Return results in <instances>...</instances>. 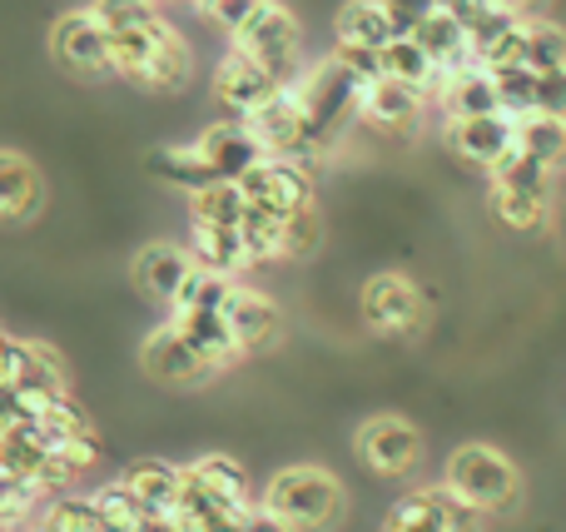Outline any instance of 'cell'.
<instances>
[{
  "instance_id": "15",
  "label": "cell",
  "mask_w": 566,
  "mask_h": 532,
  "mask_svg": "<svg viewBox=\"0 0 566 532\" xmlns=\"http://www.w3.org/2000/svg\"><path fill=\"white\" fill-rule=\"evenodd\" d=\"M139 364H145V374L155 378V384H169V388H195V384H205V378H214V368L179 338V328L169 324V319L145 338Z\"/></svg>"
},
{
  "instance_id": "37",
  "label": "cell",
  "mask_w": 566,
  "mask_h": 532,
  "mask_svg": "<svg viewBox=\"0 0 566 532\" xmlns=\"http://www.w3.org/2000/svg\"><path fill=\"white\" fill-rule=\"evenodd\" d=\"M323 239V219H318V205L298 209V215L283 219V259H308Z\"/></svg>"
},
{
  "instance_id": "8",
  "label": "cell",
  "mask_w": 566,
  "mask_h": 532,
  "mask_svg": "<svg viewBox=\"0 0 566 532\" xmlns=\"http://www.w3.org/2000/svg\"><path fill=\"white\" fill-rule=\"evenodd\" d=\"M50 55H55L60 70H70V75L80 80H99L109 75V40L105 30H99V20L85 10H65V15L55 20V30H50Z\"/></svg>"
},
{
  "instance_id": "33",
  "label": "cell",
  "mask_w": 566,
  "mask_h": 532,
  "mask_svg": "<svg viewBox=\"0 0 566 532\" xmlns=\"http://www.w3.org/2000/svg\"><path fill=\"white\" fill-rule=\"evenodd\" d=\"M229 289H234V279L229 274H214V269H205V264H195L189 269V279H185V289L175 294V304H169V314L175 309H224V299H229Z\"/></svg>"
},
{
  "instance_id": "18",
  "label": "cell",
  "mask_w": 566,
  "mask_h": 532,
  "mask_svg": "<svg viewBox=\"0 0 566 532\" xmlns=\"http://www.w3.org/2000/svg\"><path fill=\"white\" fill-rule=\"evenodd\" d=\"M189 269H195V254L189 249H179V244H145L135 254V289L149 299V304H175V294L185 289V279H189Z\"/></svg>"
},
{
  "instance_id": "10",
  "label": "cell",
  "mask_w": 566,
  "mask_h": 532,
  "mask_svg": "<svg viewBox=\"0 0 566 532\" xmlns=\"http://www.w3.org/2000/svg\"><path fill=\"white\" fill-rule=\"evenodd\" d=\"M249 129L259 135V145L279 159H308V125H303V100L293 85H279V95H269L254 115H244Z\"/></svg>"
},
{
  "instance_id": "11",
  "label": "cell",
  "mask_w": 566,
  "mask_h": 532,
  "mask_svg": "<svg viewBox=\"0 0 566 532\" xmlns=\"http://www.w3.org/2000/svg\"><path fill=\"white\" fill-rule=\"evenodd\" d=\"M224 324H229V334H234V344H239V354H264V348H274L279 344V334H283V314H279V304L269 294H259V289H249V284H234L229 289V299H224Z\"/></svg>"
},
{
  "instance_id": "30",
  "label": "cell",
  "mask_w": 566,
  "mask_h": 532,
  "mask_svg": "<svg viewBox=\"0 0 566 532\" xmlns=\"http://www.w3.org/2000/svg\"><path fill=\"white\" fill-rule=\"evenodd\" d=\"M244 209H249V199L239 189V179H209L205 189L189 195V219L195 225H239Z\"/></svg>"
},
{
  "instance_id": "2",
  "label": "cell",
  "mask_w": 566,
  "mask_h": 532,
  "mask_svg": "<svg viewBox=\"0 0 566 532\" xmlns=\"http://www.w3.org/2000/svg\"><path fill=\"white\" fill-rule=\"evenodd\" d=\"M448 493H458L468 508L478 513H502V508L517 503L522 493V473L502 448L492 444H462L458 453L448 458V478H442Z\"/></svg>"
},
{
  "instance_id": "21",
  "label": "cell",
  "mask_w": 566,
  "mask_h": 532,
  "mask_svg": "<svg viewBox=\"0 0 566 532\" xmlns=\"http://www.w3.org/2000/svg\"><path fill=\"white\" fill-rule=\"evenodd\" d=\"M438 105L448 119H462V115H497L502 100H497V80H492V70H482V60H472V65L452 70L448 80H442L438 90ZM507 115V109H502Z\"/></svg>"
},
{
  "instance_id": "27",
  "label": "cell",
  "mask_w": 566,
  "mask_h": 532,
  "mask_svg": "<svg viewBox=\"0 0 566 532\" xmlns=\"http://www.w3.org/2000/svg\"><path fill=\"white\" fill-rule=\"evenodd\" d=\"M165 15L145 20V25H125V30H105L109 40V75H125V80H145L149 55H155V40Z\"/></svg>"
},
{
  "instance_id": "32",
  "label": "cell",
  "mask_w": 566,
  "mask_h": 532,
  "mask_svg": "<svg viewBox=\"0 0 566 532\" xmlns=\"http://www.w3.org/2000/svg\"><path fill=\"white\" fill-rule=\"evenodd\" d=\"M239 234H244V249L254 264H269V259H283V219L269 215V209H244L239 219Z\"/></svg>"
},
{
  "instance_id": "43",
  "label": "cell",
  "mask_w": 566,
  "mask_h": 532,
  "mask_svg": "<svg viewBox=\"0 0 566 532\" xmlns=\"http://www.w3.org/2000/svg\"><path fill=\"white\" fill-rule=\"evenodd\" d=\"M497 6H502V10H512V15H522V20H527V15H542V10H547V0H497Z\"/></svg>"
},
{
  "instance_id": "3",
  "label": "cell",
  "mask_w": 566,
  "mask_h": 532,
  "mask_svg": "<svg viewBox=\"0 0 566 532\" xmlns=\"http://www.w3.org/2000/svg\"><path fill=\"white\" fill-rule=\"evenodd\" d=\"M234 50H244L249 60H259L279 85H289V80L303 70V30H298V20L279 6V0H269V6L259 10L244 30H239Z\"/></svg>"
},
{
  "instance_id": "35",
  "label": "cell",
  "mask_w": 566,
  "mask_h": 532,
  "mask_svg": "<svg viewBox=\"0 0 566 532\" xmlns=\"http://www.w3.org/2000/svg\"><path fill=\"white\" fill-rule=\"evenodd\" d=\"M522 40H527V65L532 70H552V65H566V30L552 25L542 15H527L522 20Z\"/></svg>"
},
{
  "instance_id": "26",
  "label": "cell",
  "mask_w": 566,
  "mask_h": 532,
  "mask_svg": "<svg viewBox=\"0 0 566 532\" xmlns=\"http://www.w3.org/2000/svg\"><path fill=\"white\" fill-rule=\"evenodd\" d=\"M378 55H382V75H388V80H402V85L422 90L428 100H438L442 75H438V65H432V55L412 35H392Z\"/></svg>"
},
{
  "instance_id": "25",
  "label": "cell",
  "mask_w": 566,
  "mask_h": 532,
  "mask_svg": "<svg viewBox=\"0 0 566 532\" xmlns=\"http://www.w3.org/2000/svg\"><path fill=\"white\" fill-rule=\"evenodd\" d=\"M189 80H195V50H189V40L179 35L175 25H159V40H155V55H149V70L139 85L149 90H185Z\"/></svg>"
},
{
  "instance_id": "6",
  "label": "cell",
  "mask_w": 566,
  "mask_h": 532,
  "mask_svg": "<svg viewBox=\"0 0 566 532\" xmlns=\"http://www.w3.org/2000/svg\"><path fill=\"white\" fill-rule=\"evenodd\" d=\"M482 518L478 508H468L458 493H448V488H418V493H408L398 508L388 513V523L382 532H482Z\"/></svg>"
},
{
  "instance_id": "22",
  "label": "cell",
  "mask_w": 566,
  "mask_h": 532,
  "mask_svg": "<svg viewBox=\"0 0 566 532\" xmlns=\"http://www.w3.org/2000/svg\"><path fill=\"white\" fill-rule=\"evenodd\" d=\"M412 40H418V45L432 55V65H438V75H442V80H448L452 70H462V65H472V60H478V55H472L468 30H462L442 6L432 10V15L422 20L418 30H412ZM438 90H442V85H438Z\"/></svg>"
},
{
  "instance_id": "36",
  "label": "cell",
  "mask_w": 566,
  "mask_h": 532,
  "mask_svg": "<svg viewBox=\"0 0 566 532\" xmlns=\"http://www.w3.org/2000/svg\"><path fill=\"white\" fill-rule=\"evenodd\" d=\"M40 532H105L99 523V508L95 498H55V503L45 508V518H40Z\"/></svg>"
},
{
  "instance_id": "17",
  "label": "cell",
  "mask_w": 566,
  "mask_h": 532,
  "mask_svg": "<svg viewBox=\"0 0 566 532\" xmlns=\"http://www.w3.org/2000/svg\"><path fill=\"white\" fill-rule=\"evenodd\" d=\"M185 488H189V493H199L205 503L229 508V513H244V508H254L244 468H239L229 453H205V458H195V463L185 468Z\"/></svg>"
},
{
  "instance_id": "44",
  "label": "cell",
  "mask_w": 566,
  "mask_h": 532,
  "mask_svg": "<svg viewBox=\"0 0 566 532\" xmlns=\"http://www.w3.org/2000/svg\"><path fill=\"white\" fill-rule=\"evenodd\" d=\"M0 338H6V334H0Z\"/></svg>"
},
{
  "instance_id": "42",
  "label": "cell",
  "mask_w": 566,
  "mask_h": 532,
  "mask_svg": "<svg viewBox=\"0 0 566 532\" xmlns=\"http://www.w3.org/2000/svg\"><path fill=\"white\" fill-rule=\"evenodd\" d=\"M239 528L244 532H293V528H283L274 513H269L264 503H254V508H244V518H239Z\"/></svg>"
},
{
  "instance_id": "4",
  "label": "cell",
  "mask_w": 566,
  "mask_h": 532,
  "mask_svg": "<svg viewBox=\"0 0 566 532\" xmlns=\"http://www.w3.org/2000/svg\"><path fill=\"white\" fill-rule=\"evenodd\" d=\"M422 319H428V299H422V289L408 274H392L388 269V274H373L363 284V324L373 334L408 338L422 328Z\"/></svg>"
},
{
  "instance_id": "24",
  "label": "cell",
  "mask_w": 566,
  "mask_h": 532,
  "mask_svg": "<svg viewBox=\"0 0 566 532\" xmlns=\"http://www.w3.org/2000/svg\"><path fill=\"white\" fill-rule=\"evenodd\" d=\"M333 35H338V45L382 50L398 30H392V15L382 0H343V10L333 15Z\"/></svg>"
},
{
  "instance_id": "38",
  "label": "cell",
  "mask_w": 566,
  "mask_h": 532,
  "mask_svg": "<svg viewBox=\"0 0 566 532\" xmlns=\"http://www.w3.org/2000/svg\"><path fill=\"white\" fill-rule=\"evenodd\" d=\"M269 0H199V10H205L219 30H229V35H239V30H244Z\"/></svg>"
},
{
  "instance_id": "7",
  "label": "cell",
  "mask_w": 566,
  "mask_h": 532,
  "mask_svg": "<svg viewBox=\"0 0 566 532\" xmlns=\"http://www.w3.org/2000/svg\"><path fill=\"white\" fill-rule=\"evenodd\" d=\"M239 189H244V199L254 209H269V215H279V219H289V215H298V209L313 205L308 169H303L298 159H279V155L259 159V165L239 179Z\"/></svg>"
},
{
  "instance_id": "23",
  "label": "cell",
  "mask_w": 566,
  "mask_h": 532,
  "mask_svg": "<svg viewBox=\"0 0 566 532\" xmlns=\"http://www.w3.org/2000/svg\"><path fill=\"white\" fill-rule=\"evenodd\" d=\"M195 244H189V254H195V264L214 269V274H229L239 279L244 269H254V259H249L244 249V234H239V225H195Z\"/></svg>"
},
{
  "instance_id": "13",
  "label": "cell",
  "mask_w": 566,
  "mask_h": 532,
  "mask_svg": "<svg viewBox=\"0 0 566 532\" xmlns=\"http://www.w3.org/2000/svg\"><path fill=\"white\" fill-rule=\"evenodd\" d=\"M195 149L205 155V165L214 169V179H244L259 159H269V149L259 145V135L249 129V119H214L205 135L195 139Z\"/></svg>"
},
{
  "instance_id": "34",
  "label": "cell",
  "mask_w": 566,
  "mask_h": 532,
  "mask_svg": "<svg viewBox=\"0 0 566 532\" xmlns=\"http://www.w3.org/2000/svg\"><path fill=\"white\" fill-rule=\"evenodd\" d=\"M492 80H497V100L512 119L537 115V70L532 65H502L492 70Z\"/></svg>"
},
{
  "instance_id": "16",
  "label": "cell",
  "mask_w": 566,
  "mask_h": 532,
  "mask_svg": "<svg viewBox=\"0 0 566 532\" xmlns=\"http://www.w3.org/2000/svg\"><path fill=\"white\" fill-rule=\"evenodd\" d=\"M119 483L139 498V508H145L155 523L179 518V503H185V468L165 463V458H139V463L125 468Z\"/></svg>"
},
{
  "instance_id": "40",
  "label": "cell",
  "mask_w": 566,
  "mask_h": 532,
  "mask_svg": "<svg viewBox=\"0 0 566 532\" xmlns=\"http://www.w3.org/2000/svg\"><path fill=\"white\" fill-rule=\"evenodd\" d=\"M333 60H338V65L358 80V85L382 80V55H378V50H368V45H338V50H333Z\"/></svg>"
},
{
  "instance_id": "19",
  "label": "cell",
  "mask_w": 566,
  "mask_h": 532,
  "mask_svg": "<svg viewBox=\"0 0 566 532\" xmlns=\"http://www.w3.org/2000/svg\"><path fill=\"white\" fill-rule=\"evenodd\" d=\"M45 205V179L35 159L20 149H0V225H30Z\"/></svg>"
},
{
  "instance_id": "31",
  "label": "cell",
  "mask_w": 566,
  "mask_h": 532,
  "mask_svg": "<svg viewBox=\"0 0 566 532\" xmlns=\"http://www.w3.org/2000/svg\"><path fill=\"white\" fill-rule=\"evenodd\" d=\"M517 145L527 149V155H537L542 165L562 169V165H566V119L522 115V119H517Z\"/></svg>"
},
{
  "instance_id": "1",
  "label": "cell",
  "mask_w": 566,
  "mask_h": 532,
  "mask_svg": "<svg viewBox=\"0 0 566 532\" xmlns=\"http://www.w3.org/2000/svg\"><path fill=\"white\" fill-rule=\"evenodd\" d=\"M259 503H264L283 528L323 532V528H333L343 518L348 493H343V483L328 473V468L293 463V468H283V473L269 478V488H264V498H259Z\"/></svg>"
},
{
  "instance_id": "39",
  "label": "cell",
  "mask_w": 566,
  "mask_h": 532,
  "mask_svg": "<svg viewBox=\"0 0 566 532\" xmlns=\"http://www.w3.org/2000/svg\"><path fill=\"white\" fill-rule=\"evenodd\" d=\"M537 115L566 119V65L537 70Z\"/></svg>"
},
{
  "instance_id": "29",
  "label": "cell",
  "mask_w": 566,
  "mask_h": 532,
  "mask_svg": "<svg viewBox=\"0 0 566 532\" xmlns=\"http://www.w3.org/2000/svg\"><path fill=\"white\" fill-rule=\"evenodd\" d=\"M149 169H155L165 185L185 189V195H195V189H205L209 179H214V169L205 165V155L195 149V139L189 145H165V149H149Z\"/></svg>"
},
{
  "instance_id": "5",
  "label": "cell",
  "mask_w": 566,
  "mask_h": 532,
  "mask_svg": "<svg viewBox=\"0 0 566 532\" xmlns=\"http://www.w3.org/2000/svg\"><path fill=\"white\" fill-rule=\"evenodd\" d=\"M353 448H358V458L378 478H408L412 468L422 463V434L398 414L368 418V424L358 428V438H353Z\"/></svg>"
},
{
  "instance_id": "41",
  "label": "cell",
  "mask_w": 566,
  "mask_h": 532,
  "mask_svg": "<svg viewBox=\"0 0 566 532\" xmlns=\"http://www.w3.org/2000/svg\"><path fill=\"white\" fill-rule=\"evenodd\" d=\"M382 6H388V15H392V30H398V35H412V30L438 10V0H382Z\"/></svg>"
},
{
  "instance_id": "12",
  "label": "cell",
  "mask_w": 566,
  "mask_h": 532,
  "mask_svg": "<svg viewBox=\"0 0 566 532\" xmlns=\"http://www.w3.org/2000/svg\"><path fill=\"white\" fill-rule=\"evenodd\" d=\"M512 139H517V119L512 115H462V119H448L442 125V145L452 149L458 159H468V165H482L492 169L502 155L512 149Z\"/></svg>"
},
{
  "instance_id": "9",
  "label": "cell",
  "mask_w": 566,
  "mask_h": 532,
  "mask_svg": "<svg viewBox=\"0 0 566 532\" xmlns=\"http://www.w3.org/2000/svg\"><path fill=\"white\" fill-rule=\"evenodd\" d=\"M422 115H428V95L412 85H402V80H373V85L358 90V119L373 129H382V135L392 139H408L418 135Z\"/></svg>"
},
{
  "instance_id": "14",
  "label": "cell",
  "mask_w": 566,
  "mask_h": 532,
  "mask_svg": "<svg viewBox=\"0 0 566 532\" xmlns=\"http://www.w3.org/2000/svg\"><path fill=\"white\" fill-rule=\"evenodd\" d=\"M269 95H279V80L269 75L259 60H249L244 50L229 45V55L219 60V70H214V100H219V109H224V115H234V119H244V115H254V109L264 105Z\"/></svg>"
},
{
  "instance_id": "20",
  "label": "cell",
  "mask_w": 566,
  "mask_h": 532,
  "mask_svg": "<svg viewBox=\"0 0 566 532\" xmlns=\"http://www.w3.org/2000/svg\"><path fill=\"white\" fill-rule=\"evenodd\" d=\"M169 324L179 328V338H185V344L195 348V354L205 358L214 374L244 358V354H239V344H234V334H229L224 314H214V309H175V314H169Z\"/></svg>"
},
{
  "instance_id": "28",
  "label": "cell",
  "mask_w": 566,
  "mask_h": 532,
  "mask_svg": "<svg viewBox=\"0 0 566 532\" xmlns=\"http://www.w3.org/2000/svg\"><path fill=\"white\" fill-rule=\"evenodd\" d=\"M492 215L507 229H517V234H537L552 219V195L522 185H492Z\"/></svg>"
}]
</instances>
